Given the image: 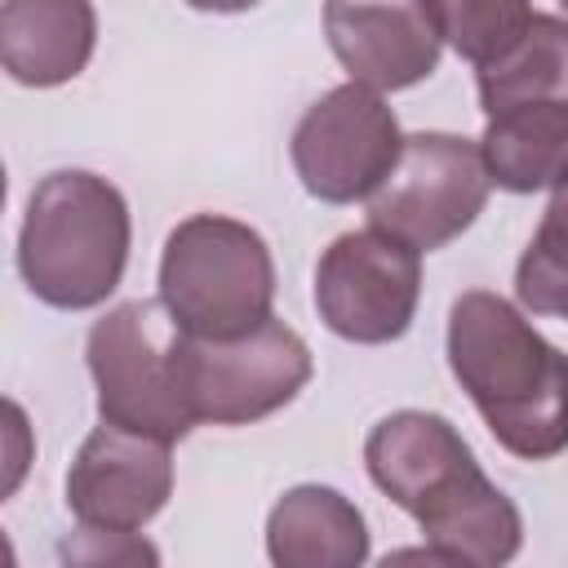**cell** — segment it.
Instances as JSON below:
<instances>
[{
	"mask_svg": "<svg viewBox=\"0 0 568 568\" xmlns=\"http://www.w3.org/2000/svg\"><path fill=\"white\" fill-rule=\"evenodd\" d=\"M448 368L506 453L550 462L568 448V355L501 293L470 288L453 302Z\"/></svg>",
	"mask_w": 568,
	"mask_h": 568,
	"instance_id": "6da1fadb",
	"label": "cell"
},
{
	"mask_svg": "<svg viewBox=\"0 0 568 568\" xmlns=\"http://www.w3.org/2000/svg\"><path fill=\"white\" fill-rule=\"evenodd\" d=\"M129 266V204L84 169L40 178L18 231V271L27 288L58 311L106 302Z\"/></svg>",
	"mask_w": 568,
	"mask_h": 568,
	"instance_id": "7a4b0ae2",
	"label": "cell"
},
{
	"mask_svg": "<svg viewBox=\"0 0 568 568\" xmlns=\"http://www.w3.org/2000/svg\"><path fill=\"white\" fill-rule=\"evenodd\" d=\"M275 262L266 240L235 217L178 222L160 257V306L186 337H240L271 320Z\"/></svg>",
	"mask_w": 568,
	"mask_h": 568,
	"instance_id": "3957f363",
	"label": "cell"
},
{
	"mask_svg": "<svg viewBox=\"0 0 568 568\" xmlns=\"http://www.w3.org/2000/svg\"><path fill=\"white\" fill-rule=\"evenodd\" d=\"M169 364L178 395L195 422L248 426L271 417L311 382L306 342L275 315L240 337H186L173 328Z\"/></svg>",
	"mask_w": 568,
	"mask_h": 568,
	"instance_id": "277c9868",
	"label": "cell"
},
{
	"mask_svg": "<svg viewBox=\"0 0 568 568\" xmlns=\"http://www.w3.org/2000/svg\"><path fill=\"white\" fill-rule=\"evenodd\" d=\"M488 186L493 178L475 138L408 133L395 169L368 195V226L430 253L457 240L484 213Z\"/></svg>",
	"mask_w": 568,
	"mask_h": 568,
	"instance_id": "5b68a950",
	"label": "cell"
},
{
	"mask_svg": "<svg viewBox=\"0 0 568 568\" xmlns=\"http://www.w3.org/2000/svg\"><path fill=\"white\" fill-rule=\"evenodd\" d=\"M160 302H120L89 328V373L98 386V417L164 444H178L191 435L195 417L186 413L169 342L173 333H160Z\"/></svg>",
	"mask_w": 568,
	"mask_h": 568,
	"instance_id": "8992f818",
	"label": "cell"
},
{
	"mask_svg": "<svg viewBox=\"0 0 568 568\" xmlns=\"http://www.w3.org/2000/svg\"><path fill=\"white\" fill-rule=\"evenodd\" d=\"M404 151L395 111L368 84H337L293 129L288 155L302 186L324 204L368 200Z\"/></svg>",
	"mask_w": 568,
	"mask_h": 568,
	"instance_id": "52a82bcc",
	"label": "cell"
},
{
	"mask_svg": "<svg viewBox=\"0 0 568 568\" xmlns=\"http://www.w3.org/2000/svg\"><path fill=\"white\" fill-rule=\"evenodd\" d=\"M422 297V253L377 226L337 235L315 266L320 320L359 346H382L408 333Z\"/></svg>",
	"mask_w": 568,
	"mask_h": 568,
	"instance_id": "ba28073f",
	"label": "cell"
},
{
	"mask_svg": "<svg viewBox=\"0 0 568 568\" xmlns=\"http://www.w3.org/2000/svg\"><path fill=\"white\" fill-rule=\"evenodd\" d=\"M173 493V457L164 439L102 422L67 470V506L84 528L138 532Z\"/></svg>",
	"mask_w": 568,
	"mask_h": 568,
	"instance_id": "9c48e42d",
	"label": "cell"
},
{
	"mask_svg": "<svg viewBox=\"0 0 568 568\" xmlns=\"http://www.w3.org/2000/svg\"><path fill=\"white\" fill-rule=\"evenodd\" d=\"M324 36L355 84L408 89L439 67V31L426 0H324Z\"/></svg>",
	"mask_w": 568,
	"mask_h": 568,
	"instance_id": "30bf717a",
	"label": "cell"
},
{
	"mask_svg": "<svg viewBox=\"0 0 568 568\" xmlns=\"http://www.w3.org/2000/svg\"><path fill=\"white\" fill-rule=\"evenodd\" d=\"M364 462L373 484L413 519L479 466L457 426L422 408H399L382 417L364 444Z\"/></svg>",
	"mask_w": 568,
	"mask_h": 568,
	"instance_id": "8fae6325",
	"label": "cell"
},
{
	"mask_svg": "<svg viewBox=\"0 0 568 568\" xmlns=\"http://www.w3.org/2000/svg\"><path fill=\"white\" fill-rule=\"evenodd\" d=\"M98 44V13L89 0H4L0 62L27 89L75 80Z\"/></svg>",
	"mask_w": 568,
	"mask_h": 568,
	"instance_id": "7c38bea8",
	"label": "cell"
},
{
	"mask_svg": "<svg viewBox=\"0 0 568 568\" xmlns=\"http://www.w3.org/2000/svg\"><path fill=\"white\" fill-rule=\"evenodd\" d=\"M417 528L426 546L439 555V564H475V568H497L519 555L524 541V519L515 501L475 466L462 475L439 501H430L417 515Z\"/></svg>",
	"mask_w": 568,
	"mask_h": 568,
	"instance_id": "4fadbf2b",
	"label": "cell"
},
{
	"mask_svg": "<svg viewBox=\"0 0 568 568\" xmlns=\"http://www.w3.org/2000/svg\"><path fill=\"white\" fill-rule=\"evenodd\" d=\"M266 555L280 568H355L368 559V524L337 488L297 484L266 519Z\"/></svg>",
	"mask_w": 568,
	"mask_h": 568,
	"instance_id": "5bb4252c",
	"label": "cell"
},
{
	"mask_svg": "<svg viewBox=\"0 0 568 568\" xmlns=\"http://www.w3.org/2000/svg\"><path fill=\"white\" fill-rule=\"evenodd\" d=\"M488 178L501 191L532 195L568 178V102H519L488 115L479 138Z\"/></svg>",
	"mask_w": 568,
	"mask_h": 568,
	"instance_id": "9a60e30c",
	"label": "cell"
},
{
	"mask_svg": "<svg viewBox=\"0 0 568 568\" xmlns=\"http://www.w3.org/2000/svg\"><path fill=\"white\" fill-rule=\"evenodd\" d=\"M475 80L484 115L519 102H568V22L532 13L524 36L501 58L475 67Z\"/></svg>",
	"mask_w": 568,
	"mask_h": 568,
	"instance_id": "2e32d148",
	"label": "cell"
},
{
	"mask_svg": "<svg viewBox=\"0 0 568 568\" xmlns=\"http://www.w3.org/2000/svg\"><path fill=\"white\" fill-rule=\"evenodd\" d=\"M515 297L532 315L568 320V178L550 186L541 226L515 266Z\"/></svg>",
	"mask_w": 568,
	"mask_h": 568,
	"instance_id": "e0dca14e",
	"label": "cell"
},
{
	"mask_svg": "<svg viewBox=\"0 0 568 568\" xmlns=\"http://www.w3.org/2000/svg\"><path fill=\"white\" fill-rule=\"evenodd\" d=\"M426 13L466 62L484 67L501 58L532 22V0H426Z\"/></svg>",
	"mask_w": 568,
	"mask_h": 568,
	"instance_id": "ac0fdd59",
	"label": "cell"
},
{
	"mask_svg": "<svg viewBox=\"0 0 568 568\" xmlns=\"http://www.w3.org/2000/svg\"><path fill=\"white\" fill-rule=\"evenodd\" d=\"M191 9H204V13H244V9H253V4H262V0H186Z\"/></svg>",
	"mask_w": 568,
	"mask_h": 568,
	"instance_id": "d6986e66",
	"label": "cell"
},
{
	"mask_svg": "<svg viewBox=\"0 0 568 568\" xmlns=\"http://www.w3.org/2000/svg\"><path fill=\"white\" fill-rule=\"evenodd\" d=\"M559 4H564V9H568V0H559Z\"/></svg>",
	"mask_w": 568,
	"mask_h": 568,
	"instance_id": "ffe728a7",
	"label": "cell"
}]
</instances>
